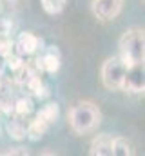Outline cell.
<instances>
[{
	"instance_id": "obj_1",
	"label": "cell",
	"mask_w": 145,
	"mask_h": 156,
	"mask_svg": "<svg viewBox=\"0 0 145 156\" xmlns=\"http://www.w3.org/2000/svg\"><path fill=\"white\" fill-rule=\"evenodd\" d=\"M102 122L100 109L91 102H80L69 111V123L76 134L93 133Z\"/></svg>"
},
{
	"instance_id": "obj_2",
	"label": "cell",
	"mask_w": 145,
	"mask_h": 156,
	"mask_svg": "<svg viewBox=\"0 0 145 156\" xmlns=\"http://www.w3.org/2000/svg\"><path fill=\"white\" fill-rule=\"evenodd\" d=\"M120 49V58L131 66V64H142L145 60V35L143 29L133 27L127 29L118 42Z\"/></svg>"
},
{
	"instance_id": "obj_3",
	"label": "cell",
	"mask_w": 145,
	"mask_h": 156,
	"mask_svg": "<svg viewBox=\"0 0 145 156\" xmlns=\"http://www.w3.org/2000/svg\"><path fill=\"white\" fill-rule=\"evenodd\" d=\"M127 71V64L120 56H111L102 66V82L109 91H118L123 87V78Z\"/></svg>"
},
{
	"instance_id": "obj_4",
	"label": "cell",
	"mask_w": 145,
	"mask_h": 156,
	"mask_svg": "<svg viewBox=\"0 0 145 156\" xmlns=\"http://www.w3.org/2000/svg\"><path fill=\"white\" fill-rule=\"evenodd\" d=\"M129 93L134 94H142L145 89V69H143V62L142 64H131L127 66L125 71V78H123V87Z\"/></svg>"
},
{
	"instance_id": "obj_5",
	"label": "cell",
	"mask_w": 145,
	"mask_h": 156,
	"mask_svg": "<svg viewBox=\"0 0 145 156\" xmlns=\"http://www.w3.org/2000/svg\"><path fill=\"white\" fill-rule=\"evenodd\" d=\"M123 7V0H93V13L98 20L111 22L114 20Z\"/></svg>"
},
{
	"instance_id": "obj_6",
	"label": "cell",
	"mask_w": 145,
	"mask_h": 156,
	"mask_svg": "<svg viewBox=\"0 0 145 156\" xmlns=\"http://www.w3.org/2000/svg\"><path fill=\"white\" fill-rule=\"evenodd\" d=\"M40 49V40L36 35H33L31 31H26V33H20V37L16 40V51L18 55H35L36 51Z\"/></svg>"
},
{
	"instance_id": "obj_7",
	"label": "cell",
	"mask_w": 145,
	"mask_h": 156,
	"mask_svg": "<svg viewBox=\"0 0 145 156\" xmlns=\"http://www.w3.org/2000/svg\"><path fill=\"white\" fill-rule=\"evenodd\" d=\"M36 62H38V67L42 71L49 73V75H53V73H56L60 69V55H58V51L55 47H49Z\"/></svg>"
},
{
	"instance_id": "obj_8",
	"label": "cell",
	"mask_w": 145,
	"mask_h": 156,
	"mask_svg": "<svg viewBox=\"0 0 145 156\" xmlns=\"http://www.w3.org/2000/svg\"><path fill=\"white\" fill-rule=\"evenodd\" d=\"M111 144H112V136L111 134H98L93 144H91V154L93 156H111Z\"/></svg>"
},
{
	"instance_id": "obj_9",
	"label": "cell",
	"mask_w": 145,
	"mask_h": 156,
	"mask_svg": "<svg viewBox=\"0 0 145 156\" xmlns=\"http://www.w3.org/2000/svg\"><path fill=\"white\" fill-rule=\"evenodd\" d=\"M47 127H49V123L45 122V120H42L40 116H36L35 120H31V123L26 127V136L29 138V140H40L44 134H45V131H47Z\"/></svg>"
},
{
	"instance_id": "obj_10",
	"label": "cell",
	"mask_w": 145,
	"mask_h": 156,
	"mask_svg": "<svg viewBox=\"0 0 145 156\" xmlns=\"http://www.w3.org/2000/svg\"><path fill=\"white\" fill-rule=\"evenodd\" d=\"M134 153L133 151V145L127 138L123 136H118V138H112V144H111V154L116 156H131Z\"/></svg>"
},
{
	"instance_id": "obj_11",
	"label": "cell",
	"mask_w": 145,
	"mask_h": 156,
	"mask_svg": "<svg viewBox=\"0 0 145 156\" xmlns=\"http://www.w3.org/2000/svg\"><path fill=\"white\" fill-rule=\"evenodd\" d=\"M13 111H15V115L18 118H24V116H27V115H31L33 113V100L27 98V96L18 98L15 102V105H13Z\"/></svg>"
},
{
	"instance_id": "obj_12",
	"label": "cell",
	"mask_w": 145,
	"mask_h": 156,
	"mask_svg": "<svg viewBox=\"0 0 145 156\" xmlns=\"http://www.w3.org/2000/svg\"><path fill=\"white\" fill-rule=\"evenodd\" d=\"M58 113H60V109H58V104H45L40 111H38V115L36 116H40L42 120H45L49 125L53 123V122H56V118H58Z\"/></svg>"
},
{
	"instance_id": "obj_13",
	"label": "cell",
	"mask_w": 145,
	"mask_h": 156,
	"mask_svg": "<svg viewBox=\"0 0 145 156\" xmlns=\"http://www.w3.org/2000/svg\"><path fill=\"white\" fill-rule=\"evenodd\" d=\"M7 133L9 136H13L15 140H24L26 138V125L22 123V120L13 118L7 122Z\"/></svg>"
},
{
	"instance_id": "obj_14",
	"label": "cell",
	"mask_w": 145,
	"mask_h": 156,
	"mask_svg": "<svg viewBox=\"0 0 145 156\" xmlns=\"http://www.w3.org/2000/svg\"><path fill=\"white\" fill-rule=\"evenodd\" d=\"M65 2L67 0H40L42 9L47 15H58V13H62L64 7H65Z\"/></svg>"
},
{
	"instance_id": "obj_15",
	"label": "cell",
	"mask_w": 145,
	"mask_h": 156,
	"mask_svg": "<svg viewBox=\"0 0 145 156\" xmlns=\"http://www.w3.org/2000/svg\"><path fill=\"white\" fill-rule=\"evenodd\" d=\"M11 47H13V44H11L9 40H5V38L0 40V55H2V56L11 55Z\"/></svg>"
},
{
	"instance_id": "obj_16",
	"label": "cell",
	"mask_w": 145,
	"mask_h": 156,
	"mask_svg": "<svg viewBox=\"0 0 145 156\" xmlns=\"http://www.w3.org/2000/svg\"><path fill=\"white\" fill-rule=\"evenodd\" d=\"M5 154H22V156H24V154H27V151H26V149H22V147H15V149H9Z\"/></svg>"
},
{
	"instance_id": "obj_17",
	"label": "cell",
	"mask_w": 145,
	"mask_h": 156,
	"mask_svg": "<svg viewBox=\"0 0 145 156\" xmlns=\"http://www.w3.org/2000/svg\"><path fill=\"white\" fill-rule=\"evenodd\" d=\"M0 89H2V82H0Z\"/></svg>"
}]
</instances>
